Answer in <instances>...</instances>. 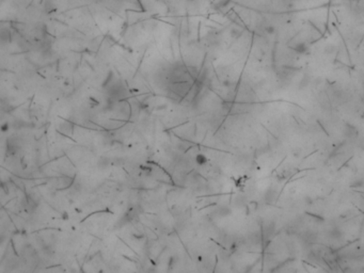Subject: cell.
I'll use <instances>...</instances> for the list:
<instances>
[{"label": "cell", "instance_id": "cell-1", "mask_svg": "<svg viewBox=\"0 0 364 273\" xmlns=\"http://www.w3.org/2000/svg\"><path fill=\"white\" fill-rule=\"evenodd\" d=\"M277 191L276 190H272V189H269L268 191H267V193L265 194V199H266V203H273L274 201L277 199Z\"/></svg>", "mask_w": 364, "mask_h": 273}]
</instances>
